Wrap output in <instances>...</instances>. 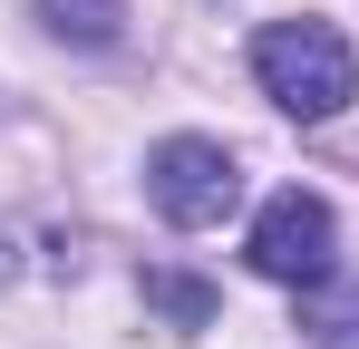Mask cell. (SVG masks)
Segmentation results:
<instances>
[{"label":"cell","mask_w":359,"mask_h":349,"mask_svg":"<svg viewBox=\"0 0 359 349\" xmlns=\"http://www.w3.org/2000/svg\"><path fill=\"white\" fill-rule=\"evenodd\" d=\"M252 78H262L272 107L311 116V126L359 97V58H350V39H340L330 20H272V29L252 39Z\"/></svg>","instance_id":"cell-1"},{"label":"cell","mask_w":359,"mask_h":349,"mask_svg":"<svg viewBox=\"0 0 359 349\" xmlns=\"http://www.w3.org/2000/svg\"><path fill=\"white\" fill-rule=\"evenodd\" d=\"M146 301H156V310H175V320H214V291H204V282H175V272H156Z\"/></svg>","instance_id":"cell-5"},{"label":"cell","mask_w":359,"mask_h":349,"mask_svg":"<svg viewBox=\"0 0 359 349\" xmlns=\"http://www.w3.org/2000/svg\"><path fill=\"white\" fill-rule=\"evenodd\" d=\"M146 204H156L165 224H184V233L224 224V214L243 204V165H233V146H214V136H165V146L146 156Z\"/></svg>","instance_id":"cell-2"},{"label":"cell","mask_w":359,"mask_h":349,"mask_svg":"<svg viewBox=\"0 0 359 349\" xmlns=\"http://www.w3.org/2000/svg\"><path fill=\"white\" fill-rule=\"evenodd\" d=\"M330 252H340V224H330V204L320 194H272L262 204V224H252V272L262 282H292V291H320L330 282Z\"/></svg>","instance_id":"cell-3"},{"label":"cell","mask_w":359,"mask_h":349,"mask_svg":"<svg viewBox=\"0 0 359 349\" xmlns=\"http://www.w3.org/2000/svg\"><path fill=\"white\" fill-rule=\"evenodd\" d=\"M0 272H10V242H0Z\"/></svg>","instance_id":"cell-6"},{"label":"cell","mask_w":359,"mask_h":349,"mask_svg":"<svg viewBox=\"0 0 359 349\" xmlns=\"http://www.w3.org/2000/svg\"><path fill=\"white\" fill-rule=\"evenodd\" d=\"M39 20L59 39H78V49H107L117 39V0H39Z\"/></svg>","instance_id":"cell-4"}]
</instances>
